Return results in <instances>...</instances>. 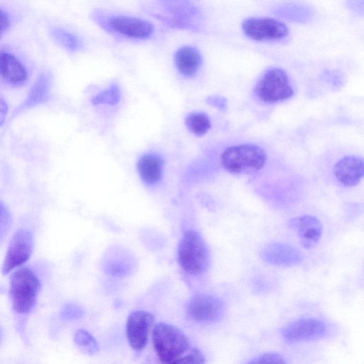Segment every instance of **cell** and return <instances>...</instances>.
Segmentation results:
<instances>
[{
  "label": "cell",
  "mask_w": 364,
  "mask_h": 364,
  "mask_svg": "<svg viewBox=\"0 0 364 364\" xmlns=\"http://www.w3.org/2000/svg\"><path fill=\"white\" fill-rule=\"evenodd\" d=\"M223 311L221 301L207 294H198L193 296L186 309L188 316L192 320L200 323L216 321L221 317Z\"/></svg>",
  "instance_id": "obj_12"
},
{
  "label": "cell",
  "mask_w": 364,
  "mask_h": 364,
  "mask_svg": "<svg viewBox=\"0 0 364 364\" xmlns=\"http://www.w3.org/2000/svg\"><path fill=\"white\" fill-rule=\"evenodd\" d=\"M11 225V215L6 205L0 201V244L6 237Z\"/></svg>",
  "instance_id": "obj_24"
},
{
  "label": "cell",
  "mask_w": 364,
  "mask_h": 364,
  "mask_svg": "<svg viewBox=\"0 0 364 364\" xmlns=\"http://www.w3.org/2000/svg\"><path fill=\"white\" fill-rule=\"evenodd\" d=\"M2 339H3V331H2L1 328L0 327V343L2 341Z\"/></svg>",
  "instance_id": "obj_29"
},
{
  "label": "cell",
  "mask_w": 364,
  "mask_h": 364,
  "mask_svg": "<svg viewBox=\"0 0 364 364\" xmlns=\"http://www.w3.org/2000/svg\"><path fill=\"white\" fill-rule=\"evenodd\" d=\"M9 107L6 101L0 98V127L3 125L8 114Z\"/></svg>",
  "instance_id": "obj_28"
},
{
  "label": "cell",
  "mask_w": 364,
  "mask_h": 364,
  "mask_svg": "<svg viewBox=\"0 0 364 364\" xmlns=\"http://www.w3.org/2000/svg\"><path fill=\"white\" fill-rule=\"evenodd\" d=\"M0 77L13 85H21L28 77L23 63L12 53L0 50Z\"/></svg>",
  "instance_id": "obj_16"
},
{
  "label": "cell",
  "mask_w": 364,
  "mask_h": 364,
  "mask_svg": "<svg viewBox=\"0 0 364 364\" xmlns=\"http://www.w3.org/2000/svg\"><path fill=\"white\" fill-rule=\"evenodd\" d=\"M245 34L257 41H274L285 38L289 33L286 24L270 17H251L242 23Z\"/></svg>",
  "instance_id": "obj_9"
},
{
  "label": "cell",
  "mask_w": 364,
  "mask_h": 364,
  "mask_svg": "<svg viewBox=\"0 0 364 364\" xmlns=\"http://www.w3.org/2000/svg\"><path fill=\"white\" fill-rule=\"evenodd\" d=\"M50 34L53 40L67 50L75 52L82 48L79 38L65 29L53 28L50 31Z\"/></svg>",
  "instance_id": "obj_20"
},
{
  "label": "cell",
  "mask_w": 364,
  "mask_h": 364,
  "mask_svg": "<svg viewBox=\"0 0 364 364\" xmlns=\"http://www.w3.org/2000/svg\"><path fill=\"white\" fill-rule=\"evenodd\" d=\"M120 97L119 90L116 85H112L109 90L99 93L92 99V103L98 104H116Z\"/></svg>",
  "instance_id": "obj_23"
},
{
  "label": "cell",
  "mask_w": 364,
  "mask_h": 364,
  "mask_svg": "<svg viewBox=\"0 0 364 364\" xmlns=\"http://www.w3.org/2000/svg\"><path fill=\"white\" fill-rule=\"evenodd\" d=\"M333 173L341 184L354 186L363 176V160L357 156H346L334 165Z\"/></svg>",
  "instance_id": "obj_15"
},
{
  "label": "cell",
  "mask_w": 364,
  "mask_h": 364,
  "mask_svg": "<svg viewBox=\"0 0 364 364\" xmlns=\"http://www.w3.org/2000/svg\"><path fill=\"white\" fill-rule=\"evenodd\" d=\"M75 341L82 350L88 353H93L98 350V346L95 339L84 329L77 331L75 336Z\"/></svg>",
  "instance_id": "obj_22"
},
{
  "label": "cell",
  "mask_w": 364,
  "mask_h": 364,
  "mask_svg": "<svg viewBox=\"0 0 364 364\" xmlns=\"http://www.w3.org/2000/svg\"><path fill=\"white\" fill-rule=\"evenodd\" d=\"M288 225L296 232L300 244L306 249L315 246L322 235V224L313 215H304L293 218L289 221Z\"/></svg>",
  "instance_id": "obj_14"
},
{
  "label": "cell",
  "mask_w": 364,
  "mask_h": 364,
  "mask_svg": "<svg viewBox=\"0 0 364 364\" xmlns=\"http://www.w3.org/2000/svg\"><path fill=\"white\" fill-rule=\"evenodd\" d=\"M208 103L210 105H213L220 110H226L227 109V100L221 96H211L209 97L208 100Z\"/></svg>",
  "instance_id": "obj_26"
},
{
  "label": "cell",
  "mask_w": 364,
  "mask_h": 364,
  "mask_svg": "<svg viewBox=\"0 0 364 364\" xmlns=\"http://www.w3.org/2000/svg\"><path fill=\"white\" fill-rule=\"evenodd\" d=\"M152 345L161 363H204L205 358L191 340L177 326L159 322L154 327Z\"/></svg>",
  "instance_id": "obj_2"
},
{
  "label": "cell",
  "mask_w": 364,
  "mask_h": 364,
  "mask_svg": "<svg viewBox=\"0 0 364 364\" xmlns=\"http://www.w3.org/2000/svg\"><path fill=\"white\" fill-rule=\"evenodd\" d=\"M162 14L159 18L171 27L192 29L196 27L199 11L191 0H158Z\"/></svg>",
  "instance_id": "obj_8"
},
{
  "label": "cell",
  "mask_w": 364,
  "mask_h": 364,
  "mask_svg": "<svg viewBox=\"0 0 364 364\" xmlns=\"http://www.w3.org/2000/svg\"><path fill=\"white\" fill-rule=\"evenodd\" d=\"M164 161L156 154H146L138 161L137 170L141 178L146 183H156L161 178Z\"/></svg>",
  "instance_id": "obj_18"
},
{
  "label": "cell",
  "mask_w": 364,
  "mask_h": 364,
  "mask_svg": "<svg viewBox=\"0 0 364 364\" xmlns=\"http://www.w3.org/2000/svg\"><path fill=\"white\" fill-rule=\"evenodd\" d=\"M10 26L9 16L0 8V38L6 33Z\"/></svg>",
  "instance_id": "obj_27"
},
{
  "label": "cell",
  "mask_w": 364,
  "mask_h": 364,
  "mask_svg": "<svg viewBox=\"0 0 364 364\" xmlns=\"http://www.w3.org/2000/svg\"><path fill=\"white\" fill-rule=\"evenodd\" d=\"M92 18L105 31L132 39L149 38L154 30L149 21L136 17L95 11Z\"/></svg>",
  "instance_id": "obj_5"
},
{
  "label": "cell",
  "mask_w": 364,
  "mask_h": 364,
  "mask_svg": "<svg viewBox=\"0 0 364 364\" xmlns=\"http://www.w3.org/2000/svg\"><path fill=\"white\" fill-rule=\"evenodd\" d=\"M174 62L179 73L185 77L194 76L202 64L199 51L193 46H185L180 48L174 55Z\"/></svg>",
  "instance_id": "obj_17"
},
{
  "label": "cell",
  "mask_w": 364,
  "mask_h": 364,
  "mask_svg": "<svg viewBox=\"0 0 364 364\" xmlns=\"http://www.w3.org/2000/svg\"><path fill=\"white\" fill-rule=\"evenodd\" d=\"M255 92L259 100L272 104L290 98L294 90L286 72L274 68L266 71L258 81Z\"/></svg>",
  "instance_id": "obj_6"
},
{
  "label": "cell",
  "mask_w": 364,
  "mask_h": 364,
  "mask_svg": "<svg viewBox=\"0 0 364 364\" xmlns=\"http://www.w3.org/2000/svg\"><path fill=\"white\" fill-rule=\"evenodd\" d=\"M186 125L189 131L197 136L207 133L211 124L208 116L204 113H192L186 119Z\"/></svg>",
  "instance_id": "obj_21"
},
{
  "label": "cell",
  "mask_w": 364,
  "mask_h": 364,
  "mask_svg": "<svg viewBox=\"0 0 364 364\" xmlns=\"http://www.w3.org/2000/svg\"><path fill=\"white\" fill-rule=\"evenodd\" d=\"M267 154L263 149L255 144H241L225 149L221 154L223 168L232 173H253L264 166Z\"/></svg>",
  "instance_id": "obj_3"
},
{
  "label": "cell",
  "mask_w": 364,
  "mask_h": 364,
  "mask_svg": "<svg viewBox=\"0 0 364 364\" xmlns=\"http://www.w3.org/2000/svg\"><path fill=\"white\" fill-rule=\"evenodd\" d=\"M50 78L48 73H42L30 90L27 98L23 104V108L33 107L44 102L50 88Z\"/></svg>",
  "instance_id": "obj_19"
},
{
  "label": "cell",
  "mask_w": 364,
  "mask_h": 364,
  "mask_svg": "<svg viewBox=\"0 0 364 364\" xmlns=\"http://www.w3.org/2000/svg\"><path fill=\"white\" fill-rule=\"evenodd\" d=\"M249 363H285L284 358L277 353H266L252 358Z\"/></svg>",
  "instance_id": "obj_25"
},
{
  "label": "cell",
  "mask_w": 364,
  "mask_h": 364,
  "mask_svg": "<svg viewBox=\"0 0 364 364\" xmlns=\"http://www.w3.org/2000/svg\"><path fill=\"white\" fill-rule=\"evenodd\" d=\"M327 331L326 324L319 319L301 318L293 321L282 330V336L287 343L318 340Z\"/></svg>",
  "instance_id": "obj_11"
},
{
  "label": "cell",
  "mask_w": 364,
  "mask_h": 364,
  "mask_svg": "<svg viewBox=\"0 0 364 364\" xmlns=\"http://www.w3.org/2000/svg\"><path fill=\"white\" fill-rule=\"evenodd\" d=\"M261 258L272 265L288 267L302 262V254L293 246L274 242L265 245L260 252Z\"/></svg>",
  "instance_id": "obj_13"
},
{
  "label": "cell",
  "mask_w": 364,
  "mask_h": 364,
  "mask_svg": "<svg viewBox=\"0 0 364 364\" xmlns=\"http://www.w3.org/2000/svg\"><path fill=\"white\" fill-rule=\"evenodd\" d=\"M34 248V237L31 230L20 228L13 234L9 243L1 272L6 275L26 264Z\"/></svg>",
  "instance_id": "obj_7"
},
{
  "label": "cell",
  "mask_w": 364,
  "mask_h": 364,
  "mask_svg": "<svg viewBox=\"0 0 364 364\" xmlns=\"http://www.w3.org/2000/svg\"><path fill=\"white\" fill-rule=\"evenodd\" d=\"M178 262L191 275H200L207 269L209 253L201 236L193 230L184 231L178 247Z\"/></svg>",
  "instance_id": "obj_4"
},
{
  "label": "cell",
  "mask_w": 364,
  "mask_h": 364,
  "mask_svg": "<svg viewBox=\"0 0 364 364\" xmlns=\"http://www.w3.org/2000/svg\"><path fill=\"white\" fill-rule=\"evenodd\" d=\"M12 272L9 289L11 311L18 333L27 342V322L38 301L42 276L36 267L31 265H23Z\"/></svg>",
  "instance_id": "obj_1"
},
{
  "label": "cell",
  "mask_w": 364,
  "mask_h": 364,
  "mask_svg": "<svg viewBox=\"0 0 364 364\" xmlns=\"http://www.w3.org/2000/svg\"><path fill=\"white\" fill-rule=\"evenodd\" d=\"M154 320V314L144 310L132 311L128 316L126 336L132 350L139 352L145 348Z\"/></svg>",
  "instance_id": "obj_10"
}]
</instances>
